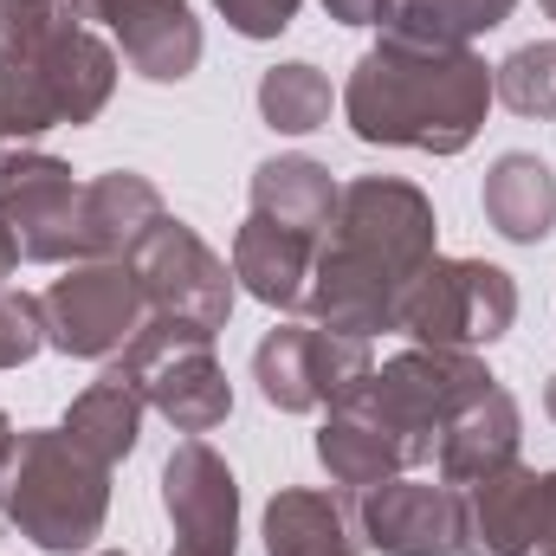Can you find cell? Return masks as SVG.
<instances>
[{"label":"cell","mask_w":556,"mask_h":556,"mask_svg":"<svg viewBox=\"0 0 556 556\" xmlns=\"http://www.w3.org/2000/svg\"><path fill=\"white\" fill-rule=\"evenodd\" d=\"M485 111L492 65L472 46H420L402 33H382L343 85V124L369 149L459 155L485 130Z\"/></svg>","instance_id":"cell-1"},{"label":"cell","mask_w":556,"mask_h":556,"mask_svg":"<svg viewBox=\"0 0 556 556\" xmlns=\"http://www.w3.org/2000/svg\"><path fill=\"white\" fill-rule=\"evenodd\" d=\"M0 518L46 556L91 551L111 518V466L65 427H20L0 446Z\"/></svg>","instance_id":"cell-2"},{"label":"cell","mask_w":556,"mask_h":556,"mask_svg":"<svg viewBox=\"0 0 556 556\" xmlns=\"http://www.w3.org/2000/svg\"><path fill=\"white\" fill-rule=\"evenodd\" d=\"M117 91V46L91 26L39 59H0V155H20L59 124H91Z\"/></svg>","instance_id":"cell-3"},{"label":"cell","mask_w":556,"mask_h":556,"mask_svg":"<svg viewBox=\"0 0 556 556\" xmlns=\"http://www.w3.org/2000/svg\"><path fill=\"white\" fill-rule=\"evenodd\" d=\"M492 382L498 376L479 356H466V350H420L415 343V350L389 356L382 369H369V382L356 389V408L402 446L408 466H420V459H433L446 420L466 402H479Z\"/></svg>","instance_id":"cell-4"},{"label":"cell","mask_w":556,"mask_h":556,"mask_svg":"<svg viewBox=\"0 0 556 556\" xmlns=\"http://www.w3.org/2000/svg\"><path fill=\"white\" fill-rule=\"evenodd\" d=\"M317 247H330V253H343V260H356V266H369L408 291L440 260V214L402 175H356V181H343L330 233Z\"/></svg>","instance_id":"cell-5"},{"label":"cell","mask_w":556,"mask_h":556,"mask_svg":"<svg viewBox=\"0 0 556 556\" xmlns=\"http://www.w3.org/2000/svg\"><path fill=\"white\" fill-rule=\"evenodd\" d=\"M518 324V285L492 260H433L402 291L395 330H408L420 350H492Z\"/></svg>","instance_id":"cell-6"},{"label":"cell","mask_w":556,"mask_h":556,"mask_svg":"<svg viewBox=\"0 0 556 556\" xmlns=\"http://www.w3.org/2000/svg\"><path fill=\"white\" fill-rule=\"evenodd\" d=\"M142 382V402L168 420L175 433H214L233 415V382L214 363V337L194 324H168V317H142V330L117 356Z\"/></svg>","instance_id":"cell-7"},{"label":"cell","mask_w":556,"mask_h":556,"mask_svg":"<svg viewBox=\"0 0 556 556\" xmlns=\"http://www.w3.org/2000/svg\"><path fill=\"white\" fill-rule=\"evenodd\" d=\"M369 343L363 337H337L324 324H278L253 350V382L278 415H317L337 408L343 395H356L369 382Z\"/></svg>","instance_id":"cell-8"},{"label":"cell","mask_w":556,"mask_h":556,"mask_svg":"<svg viewBox=\"0 0 556 556\" xmlns=\"http://www.w3.org/2000/svg\"><path fill=\"white\" fill-rule=\"evenodd\" d=\"M130 273H137V285H142L149 317L194 324V330H207V337H220V330H227L240 278H233V266H227V260H220V253H214L188 220L162 214V227H155L137 253H130Z\"/></svg>","instance_id":"cell-9"},{"label":"cell","mask_w":556,"mask_h":556,"mask_svg":"<svg viewBox=\"0 0 556 556\" xmlns=\"http://www.w3.org/2000/svg\"><path fill=\"white\" fill-rule=\"evenodd\" d=\"M46 304V343L78 363H111L142 330L149 304L130 260H72V273L52 278Z\"/></svg>","instance_id":"cell-10"},{"label":"cell","mask_w":556,"mask_h":556,"mask_svg":"<svg viewBox=\"0 0 556 556\" xmlns=\"http://www.w3.org/2000/svg\"><path fill=\"white\" fill-rule=\"evenodd\" d=\"M78 201H85V181H72V162H59L46 149L0 155V220L20 240V260H33V266L85 260Z\"/></svg>","instance_id":"cell-11"},{"label":"cell","mask_w":556,"mask_h":556,"mask_svg":"<svg viewBox=\"0 0 556 556\" xmlns=\"http://www.w3.org/2000/svg\"><path fill=\"white\" fill-rule=\"evenodd\" d=\"M162 511L175 525L168 556H240V479L207 440H181L168 453Z\"/></svg>","instance_id":"cell-12"},{"label":"cell","mask_w":556,"mask_h":556,"mask_svg":"<svg viewBox=\"0 0 556 556\" xmlns=\"http://www.w3.org/2000/svg\"><path fill=\"white\" fill-rule=\"evenodd\" d=\"M356 538L382 556H459V492L395 472L356 492Z\"/></svg>","instance_id":"cell-13"},{"label":"cell","mask_w":556,"mask_h":556,"mask_svg":"<svg viewBox=\"0 0 556 556\" xmlns=\"http://www.w3.org/2000/svg\"><path fill=\"white\" fill-rule=\"evenodd\" d=\"M459 556H538V466H498L459 485Z\"/></svg>","instance_id":"cell-14"},{"label":"cell","mask_w":556,"mask_h":556,"mask_svg":"<svg viewBox=\"0 0 556 556\" xmlns=\"http://www.w3.org/2000/svg\"><path fill=\"white\" fill-rule=\"evenodd\" d=\"M111 39L130 59V72L149 85H181L201 65V20L188 0H117L111 7Z\"/></svg>","instance_id":"cell-15"},{"label":"cell","mask_w":556,"mask_h":556,"mask_svg":"<svg viewBox=\"0 0 556 556\" xmlns=\"http://www.w3.org/2000/svg\"><path fill=\"white\" fill-rule=\"evenodd\" d=\"M304 311H311V324H324V330H337V337H363V343H369V337L395 330V317H402V285H389L382 273H369V266H356V260H343V253L317 247Z\"/></svg>","instance_id":"cell-16"},{"label":"cell","mask_w":556,"mask_h":556,"mask_svg":"<svg viewBox=\"0 0 556 556\" xmlns=\"http://www.w3.org/2000/svg\"><path fill=\"white\" fill-rule=\"evenodd\" d=\"M162 194L155 181L137 168H111L98 181H85V201H78V247L85 260H130L142 240L162 227Z\"/></svg>","instance_id":"cell-17"},{"label":"cell","mask_w":556,"mask_h":556,"mask_svg":"<svg viewBox=\"0 0 556 556\" xmlns=\"http://www.w3.org/2000/svg\"><path fill=\"white\" fill-rule=\"evenodd\" d=\"M518 440H525V415H518L511 389L492 382L479 402H466L459 415L446 420V433H440V446H433L440 479H446V485H479L485 472H498V466L518 459Z\"/></svg>","instance_id":"cell-18"},{"label":"cell","mask_w":556,"mask_h":556,"mask_svg":"<svg viewBox=\"0 0 556 556\" xmlns=\"http://www.w3.org/2000/svg\"><path fill=\"white\" fill-rule=\"evenodd\" d=\"M311 266H317V240L311 233H291L266 214H247L240 233H233V278L273 304V311H304V291H311Z\"/></svg>","instance_id":"cell-19"},{"label":"cell","mask_w":556,"mask_h":556,"mask_svg":"<svg viewBox=\"0 0 556 556\" xmlns=\"http://www.w3.org/2000/svg\"><path fill=\"white\" fill-rule=\"evenodd\" d=\"M479 207H485V220H492L511 247L551 240L556 233V175H551V162L531 155V149H505V155L485 168Z\"/></svg>","instance_id":"cell-20"},{"label":"cell","mask_w":556,"mask_h":556,"mask_svg":"<svg viewBox=\"0 0 556 556\" xmlns=\"http://www.w3.org/2000/svg\"><path fill=\"white\" fill-rule=\"evenodd\" d=\"M142 415H149V402H142V382L111 356L104 363V376L65 408V433L91 453V459H104V466H124L130 453H137L142 440Z\"/></svg>","instance_id":"cell-21"},{"label":"cell","mask_w":556,"mask_h":556,"mask_svg":"<svg viewBox=\"0 0 556 556\" xmlns=\"http://www.w3.org/2000/svg\"><path fill=\"white\" fill-rule=\"evenodd\" d=\"M337 175L311 155H273L253 168V214H266L291 233H311L324 240L330 233V214H337Z\"/></svg>","instance_id":"cell-22"},{"label":"cell","mask_w":556,"mask_h":556,"mask_svg":"<svg viewBox=\"0 0 556 556\" xmlns=\"http://www.w3.org/2000/svg\"><path fill=\"white\" fill-rule=\"evenodd\" d=\"M356 518L311 485H285L266 505V556H356Z\"/></svg>","instance_id":"cell-23"},{"label":"cell","mask_w":556,"mask_h":556,"mask_svg":"<svg viewBox=\"0 0 556 556\" xmlns=\"http://www.w3.org/2000/svg\"><path fill=\"white\" fill-rule=\"evenodd\" d=\"M317 459H324V472H330V485H350V492H369V485H382V479H395V472H408V459H402V446L376 427V420L356 408V395H343L324 427H317Z\"/></svg>","instance_id":"cell-24"},{"label":"cell","mask_w":556,"mask_h":556,"mask_svg":"<svg viewBox=\"0 0 556 556\" xmlns=\"http://www.w3.org/2000/svg\"><path fill=\"white\" fill-rule=\"evenodd\" d=\"M518 0H395L389 33L420 39V46H472L479 33L505 26Z\"/></svg>","instance_id":"cell-25"},{"label":"cell","mask_w":556,"mask_h":556,"mask_svg":"<svg viewBox=\"0 0 556 556\" xmlns=\"http://www.w3.org/2000/svg\"><path fill=\"white\" fill-rule=\"evenodd\" d=\"M330 104H337L330 78H324L317 65H304V59H285V65H273V72L260 78V117L273 124L278 137H311V130H324V124H330Z\"/></svg>","instance_id":"cell-26"},{"label":"cell","mask_w":556,"mask_h":556,"mask_svg":"<svg viewBox=\"0 0 556 556\" xmlns=\"http://www.w3.org/2000/svg\"><path fill=\"white\" fill-rule=\"evenodd\" d=\"M492 98L518 117H538L551 124L556 117V39L544 46H518L505 65H492Z\"/></svg>","instance_id":"cell-27"},{"label":"cell","mask_w":556,"mask_h":556,"mask_svg":"<svg viewBox=\"0 0 556 556\" xmlns=\"http://www.w3.org/2000/svg\"><path fill=\"white\" fill-rule=\"evenodd\" d=\"M78 26L72 0H0V59H39Z\"/></svg>","instance_id":"cell-28"},{"label":"cell","mask_w":556,"mask_h":556,"mask_svg":"<svg viewBox=\"0 0 556 556\" xmlns=\"http://www.w3.org/2000/svg\"><path fill=\"white\" fill-rule=\"evenodd\" d=\"M46 350V304L33 291H0V369H20Z\"/></svg>","instance_id":"cell-29"},{"label":"cell","mask_w":556,"mask_h":556,"mask_svg":"<svg viewBox=\"0 0 556 556\" xmlns=\"http://www.w3.org/2000/svg\"><path fill=\"white\" fill-rule=\"evenodd\" d=\"M214 7H220V20H227L240 39H278V33L298 20L304 0H214Z\"/></svg>","instance_id":"cell-30"},{"label":"cell","mask_w":556,"mask_h":556,"mask_svg":"<svg viewBox=\"0 0 556 556\" xmlns=\"http://www.w3.org/2000/svg\"><path fill=\"white\" fill-rule=\"evenodd\" d=\"M324 13H330L337 26H389L395 0H324Z\"/></svg>","instance_id":"cell-31"},{"label":"cell","mask_w":556,"mask_h":556,"mask_svg":"<svg viewBox=\"0 0 556 556\" xmlns=\"http://www.w3.org/2000/svg\"><path fill=\"white\" fill-rule=\"evenodd\" d=\"M538 556H556V466L538 472Z\"/></svg>","instance_id":"cell-32"},{"label":"cell","mask_w":556,"mask_h":556,"mask_svg":"<svg viewBox=\"0 0 556 556\" xmlns=\"http://www.w3.org/2000/svg\"><path fill=\"white\" fill-rule=\"evenodd\" d=\"M13 266H20V240H13V233H7V220H0V291H7Z\"/></svg>","instance_id":"cell-33"},{"label":"cell","mask_w":556,"mask_h":556,"mask_svg":"<svg viewBox=\"0 0 556 556\" xmlns=\"http://www.w3.org/2000/svg\"><path fill=\"white\" fill-rule=\"evenodd\" d=\"M72 7H78V20H85V26H104L117 0H72Z\"/></svg>","instance_id":"cell-34"},{"label":"cell","mask_w":556,"mask_h":556,"mask_svg":"<svg viewBox=\"0 0 556 556\" xmlns=\"http://www.w3.org/2000/svg\"><path fill=\"white\" fill-rule=\"evenodd\" d=\"M544 408H551V420H556V376L544 382Z\"/></svg>","instance_id":"cell-35"},{"label":"cell","mask_w":556,"mask_h":556,"mask_svg":"<svg viewBox=\"0 0 556 556\" xmlns=\"http://www.w3.org/2000/svg\"><path fill=\"white\" fill-rule=\"evenodd\" d=\"M7 440H13V420L0 415V446H7Z\"/></svg>","instance_id":"cell-36"},{"label":"cell","mask_w":556,"mask_h":556,"mask_svg":"<svg viewBox=\"0 0 556 556\" xmlns=\"http://www.w3.org/2000/svg\"><path fill=\"white\" fill-rule=\"evenodd\" d=\"M538 7H544V13H551V20H556V0H538Z\"/></svg>","instance_id":"cell-37"},{"label":"cell","mask_w":556,"mask_h":556,"mask_svg":"<svg viewBox=\"0 0 556 556\" xmlns=\"http://www.w3.org/2000/svg\"><path fill=\"white\" fill-rule=\"evenodd\" d=\"M98 556H130V551H98Z\"/></svg>","instance_id":"cell-38"}]
</instances>
